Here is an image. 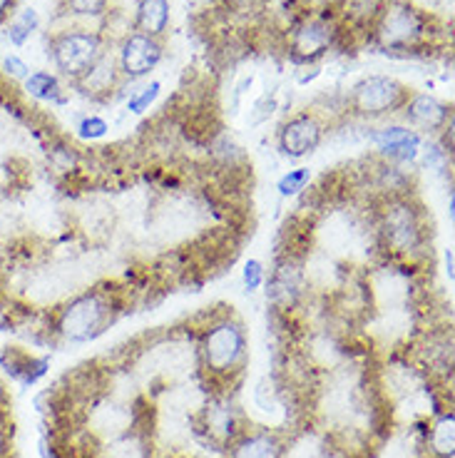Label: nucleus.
<instances>
[{
	"label": "nucleus",
	"mask_w": 455,
	"mask_h": 458,
	"mask_svg": "<svg viewBox=\"0 0 455 458\" xmlns=\"http://www.w3.org/2000/svg\"><path fill=\"white\" fill-rule=\"evenodd\" d=\"M197 359L212 394H234L249 364V336L240 317L227 311L209 321L199 334Z\"/></svg>",
	"instance_id": "1"
},
{
	"label": "nucleus",
	"mask_w": 455,
	"mask_h": 458,
	"mask_svg": "<svg viewBox=\"0 0 455 458\" xmlns=\"http://www.w3.org/2000/svg\"><path fill=\"white\" fill-rule=\"evenodd\" d=\"M170 0H139L135 11V30L162 40L170 28Z\"/></svg>",
	"instance_id": "17"
},
{
	"label": "nucleus",
	"mask_w": 455,
	"mask_h": 458,
	"mask_svg": "<svg viewBox=\"0 0 455 458\" xmlns=\"http://www.w3.org/2000/svg\"><path fill=\"white\" fill-rule=\"evenodd\" d=\"M324 120L316 113H296L289 117L279 135H276V148L284 155L286 160H301L308 157L311 152H316L324 140Z\"/></svg>",
	"instance_id": "10"
},
{
	"label": "nucleus",
	"mask_w": 455,
	"mask_h": 458,
	"mask_svg": "<svg viewBox=\"0 0 455 458\" xmlns=\"http://www.w3.org/2000/svg\"><path fill=\"white\" fill-rule=\"evenodd\" d=\"M107 53V40L100 30L90 28H65L47 38V55L55 70L75 82Z\"/></svg>",
	"instance_id": "5"
},
{
	"label": "nucleus",
	"mask_w": 455,
	"mask_h": 458,
	"mask_svg": "<svg viewBox=\"0 0 455 458\" xmlns=\"http://www.w3.org/2000/svg\"><path fill=\"white\" fill-rule=\"evenodd\" d=\"M57 11H60V15H68V18L100 21L110 11V0H60Z\"/></svg>",
	"instance_id": "21"
},
{
	"label": "nucleus",
	"mask_w": 455,
	"mask_h": 458,
	"mask_svg": "<svg viewBox=\"0 0 455 458\" xmlns=\"http://www.w3.org/2000/svg\"><path fill=\"white\" fill-rule=\"evenodd\" d=\"M162 57H164V43L162 40L132 30L120 40L117 53H114V63H117L122 81L135 82L147 78L149 72L160 65Z\"/></svg>",
	"instance_id": "9"
},
{
	"label": "nucleus",
	"mask_w": 455,
	"mask_h": 458,
	"mask_svg": "<svg viewBox=\"0 0 455 458\" xmlns=\"http://www.w3.org/2000/svg\"><path fill=\"white\" fill-rule=\"evenodd\" d=\"M11 389H8V381H5V377L0 374V413H8L11 411Z\"/></svg>",
	"instance_id": "27"
},
{
	"label": "nucleus",
	"mask_w": 455,
	"mask_h": 458,
	"mask_svg": "<svg viewBox=\"0 0 455 458\" xmlns=\"http://www.w3.org/2000/svg\"><path fill=\"white\" fill-rule=\"evenodd\" d=\"M110 132V125H107V120L100 117V114H85L80 123H78V135L82 140H103L105 135Z\"/></svg>",
	"instance_id": "24"
},
{
	"label": "nucleus",
	"mask_w": 455,
	"mask_h": 458,
	"mask_svg": "<svg viewBox=\"0 0 455 458\" xmlns=\"http://www.w3.org/2000/svg\"><path fill=\"white\" fill-rule=\"evenodd\" d=\"M40 28V15L35 8H23V11H18L11 18V23L5 28V38H8V43L13 47H23L33 33Z\"/></svg>",
	"instance_id": "20"
},
{
	"label": "nucleus",
	"mask_w": 455,
	"mask_h": 458,
	"mask_svg": "<svg viewBox=\"0 0 455 458\" xmlns=\"http://www.w3.org/2000/svg\"><path fill=\"white\" fill-rule=\"evenodd\" d=\"M122 82L125 81L120 78V70H117L114 55L107 50V53H105L82 78H78V81L72 82V85H75L85 98H92V100H110V95L120 90Z\"/></svg>",
	"instance_id": "16"
},
{
	"label": "nucleus",
	"mask_w": 455,
	"mask_h": 458,
	"mask_svg": "<svg viewBox=\"0 0 455 458\" xmlns=\"http://www.w3.org/2000/svg\"><path fill=\"white\" fill-rule=\"evenodd\" d=\"M410 95L413 92L409 85H403L396 78L374 75V78H364L353 85L351 95H349V107L353 114H358L364 120H378L386 114L400 113V107L409 103Z\"/></svg>",
	"instance_id": "6"
},
{
	"label": "nucleus",
	"mask_w": 455,
	"mask_h": 458,
	"mask_svg": "<svg viewBox=\"0 0 455 458\" xmlns=\"http://www.w3.org/2000/svg\"><path fill=\"white\" fill-rule=\"evenodd\" d=\"M15 3H18V0H0V23L11 15V11L15 8Z\"/></svg>",
	"instance_id": "28"
},
{
	"label": "nucleus",
	"mask_w": 455,
	"mask_h": 458,
	"mask_svg": "<svg viewBox=\"0 0 455 458\" xmlns=\"http://www.w3.org/2000/svg\"><path fill=\"white\" fill-rule=\"evenodd\" d=\"M241 282H244V289H247V292H257V289L266 282L264 262H259V259H249V262L244 264V269H241Z\"/></svg>",
	"instance_id": "25"
},
{
	"label": "nucleus",
	"mask_w": 455,
	"mask_h": 458,
	"mask_svg": "<svg viewBox=\"0 0 455 458\" xmlns=\"http://www.w3.org/2000/svg\"><path fill=\"white\" fill-rule=\"evenodd\" d=\"M47 369H50L47 356L30 354L23 346H3L0 349V371L18 384L33 386L46 377Z\"/></svg>",
	"instance_id": "15"
},
{
	"label": "nucleus",
	"mask_w": 455,
	"mask_h": 458,
	"mask_svg": "<svg viewBox=\"0 0 455 458\" xmlns=\"http://www.w3.org/2000/svg\"><path fill=\"white\" fill-rule=\"evenodd\" d=\"M23 90L28 92L33 100H38V103H68V95H65V88H63V82H60V75L47 72V70H33V72L23 81Z\"/></svg>",
	"instance_id": "19"
},
{
	"label": "nucleus",
	"mask_w": 455,
	"mask_h": 458,
	"mask_svg": "<svg viewBox=\"0 0 455 458\" xmlns=\"http://www.w3.org/2000/svg\"><path fill=\"white\" fill-rule=\"evenodd\" d=\"M227 458H284L286 456V434L276 428H251L247 426L240 438L224 451Z\"/></svg>",
	"instance_id": "14"
},
{
	"label": "nucleus",
	"mask_w": 455,
	"mask_h": 458,
	"mask_svg": "<svg viewBox=\"0 0 455 458\" xmlns=\"http://www.w3.org/2000/svg\"><path fill=\"white\" fill-rule=\"evenodd\" d=\"M426 446L431 458H453L455 456V419L453 411H441L431 424H428V436Z\"/></svg>",
	"instance_id": "18"
},
{
	"label": "nucleus",
	"mask_w": 455,
	"mask_h": 458,
	"mask_svg": "<svg viewBox=\"0 0 455 458\" xmlns=\"http://www.w3.org/2000/svg\"><path fill=\"white\" fill-rule=\"evenodd\" d=\"M311 182V170L308 167H296V170H289L286 174L279 177L276 182V190L282 197H299Z\"/></svg>",
	"instance_id": "22"
},
{
	"label": "nucleus",
	"mask_w": 455,
	"mask_h": 458,
	"mask_svg": "<svg viewBox=\"0 0 455 458\" xmlns=\"http://www.w3.org/2000/svg\"><path fill=\"white\" fill-rule=\"evenodd\" d=\"M160 90H162V85L157 81H152L147 82L142 90H137L130 95V100H127V110L132 114H142V113H147L149 110V105L155 103L157 98H160Z\"/></svg>",
	"instance_id": "23"
},
{
	"label": "nucleus",
	"mask_w": 455,
	"mask_h": 458,
	"mask_svg": "<svg viewBox=\"0 0 455 458\" xmlns=\"http://www.w3.org/2000/svg\"><path fill=\"white\" fill-rule=\"evenodd\" d=\"M122 314V301L114 289H85L50 314L46 332L53 342L85 344L103 336Z\"/></svg>",
	"instance_id": "2"
},
{
	"label": "nucleus",
	"mask_w": 455,
	"mask_h": 458,
	"mask_svg": "<svg viewBox=\"0 0 455 458\" xmlns=\"http://www.w3.org/2000/svg\"><path fill=\"white\" fill-rule=\"evenodd\" d=\"M339 25L329 15H304L289 30V55L296 63H316L339 40Z\"/></svg>",
	"instance_id": "8"
},
{
	"label": "nucleus",
	"mask_w": 455,
	"mask_h": 458,
	"mask_svg": "<svg viewBox=\"0 0 455 458\" xmlns=\"http://www.w3.org/2000/svg\"><path fill=\"white\" fill-rule=\"evenodd\" d=\"M400 114L409 123V127H418L426 132H443L453 125L451 105H445L443 100L426 95V92H413L409 103L400 107Z\"/></svg>",
	"instance_id": "13"
},
{
	"label": "nucleus",
	"mask_w": 455,
	"mask_h": 458,
	"mask_svg": "<svg viewBox=\"0 0 455 458\" xmlns=\"http://www.w3.org/2000/svg\"><path fill=\"white\" fill-rule=\"evenodd\" d=\"M247 426V416L234 401V394H212L205 409L197 413V431L216 451H227Z\"/></svg>",
	"instance_id": "7"
},
{
	"label": "nucleus",
	"mask_w": 455,
	"mask_h": 458,
	"mask_svg": "<svg viewBox=\"0 0 455 458\" xmlns=\"http://www.w3.org/2000/svg\"><path fill=\"white\" fill-rule=\"evenodd\" d=\"M371 140L378 148L381 160L393 165V167L416 162L423 148V135L409 125L381 127V130H375L374 135H371Z\"/></svg>",
	"instance_id": "12"
},
{
	"label": "nucleus",
	"mask_w": 455,
	"mask_h": 458,
	"mask_svg": "<svg viewBox=\"0 0 455 458\" xmlns=\"http://www.w3.org/2000/svg\"><path fill=\"white\" fill-rule=\"evenodd\" d=\"M266 297L276 311H291L304 297V262L296 254H282L269 275Z\"/></svg>",
	"instance_id": "11"
},
{
	"label": "nucleus",
	"mask_w": 455,
	"mask_h": 458,
	"mask_svg": "<svg viewBox=\"0 0 455 458\" xmlns=\"http://www.w3.org/2000/svg\"><path fill=\"white\" fill-rule=\"evenodd\" d=\"M257 0H227V5H232V8H251Z\"/></svg>",
	"instance_id": "30"
},
{
	"label": "nucleus",
	"mask_w": 455,
	"mask_h": 458,
	"mask_svg": "<svg viewBox=\"0 0 455 458\" xmlns=\"http://www.w3.org/2000/svg\"><path fill=\"white\" fill-rule=\"evenodd\" d=\"M3 72L11 78V81H21L23 82L33 70H30V65L25 63L23 57H18V55H5L3 57Z\"/></svg>",
	"instance_id": "26"
},
{
	"label": "nucleus",
	"mask_w": 455,
	"mask_h": 458,
	"mask_svg": "<svg viewBox=\"0 0 455 458\" xmlns=\"http://www.w3.org/2000/svg\"><path fill=\"white\" fill-rule=\"evenodd\" d=\"M443 259H445V275H448V279L453 282V250H445Z\"/></svg>",
	"instance_id": "29"
},
{
	"label": "nucleus",
	"mask_w": 455,
	"mask_h": 458,
	"mask_svg": "<svg viewBox=\"0 0 455 458\" xmlns=\"http://www.w3.org/2000/svg\"><path fill=\"white\" fill-rule=\"evenodd\" d=\"M431 35V15L410 0H383L374 15V43L386 53L423 50Z\"/></svg>",
	"instance_id": "4"
},
{
	"label": "nucleus",
	"mask_w": 455,
	"mask_h": 458,
	"mask_svg": "<svg viewBox=\"0 0 455 458\" xmlns=\"http://www.w3.org/2000/svg\"><path fill=\"white\" fill-rule=\"evenodd\" d=\"M375 234L393 257H413L426 247L428 229L421 205L410 195H388L375 212Z\"/></svg>",
	"instance_id": "3"
}]
</instances>
